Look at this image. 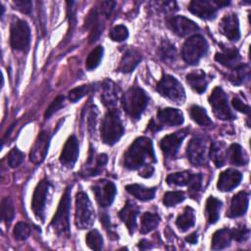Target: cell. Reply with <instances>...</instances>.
Returning a JSON list of instances; mask_svg holds the SVG:
<instances>
[{"label":"cell","instance_id":"obj_1","mask_svg":"<svg viewBox=\"0 0 251 251\" xmlns=\"http://www.w3.org/2000/svg\"><path fill=\"white\" fill-rule=\"evenodd\" d=\"M156 162L153 144L150 138H136L124 155V166L128 170H138Z\"/></svg>","mask_w":251,"mask_h":251},{"label":"cell","instance_id":"obj_2","mask_svg":"<svg viewBox=\"0 0 251 251\" xmlns=\"http://www.w3.org/2000/svg\"><path fill=\"white\" fill-rule=\"evenodd\" d=\"M124 132L125 128L119 111L116 109L109 110L101 126V138L103 142L108 145H114L120 140Z\"/></svg>","mask_w":251,"mask_h":251},{"label":"cell","instance_id":"obj_3","mask_svg":"<svg viewBox=\"0 0 251 251\" xmlns=\"http://www.w3.org/2000/svg\"><path fill=\"white\" fill-rule=\"evenodd\" d=\"M70 208H71V188L67 187L50 224L54 231L60 236L69 237L71 235Z\"/></svg>","mask_w":251,"mask_h":251},{"label":"cell","instance_id":"obj_4","mask_svg":"<svg viewBox=\"0 0 251 251\" xmlns=\"http://www.w3.org/2000/svg\"><path fill=\"white\" fill-rule=\"evenodd\" d=\"M148 101V96L144 90L137 86L130 87L122 98L124 109L132 120H138L140 118Z\"/></svg>","mask_w":251,"mask_h":251},{"label":"cell","instance_id":"obj_5","mask_svg":"<svg viewBox=\"0 0 251 251\" xmlns=\"http://www.w3.org/2000/svg\"><path fill=\"white\" fill-rule=\"evenodd\" d=\"M95 219L94 208L86 193L80 191L75 197V223L77 228H89Z\"/></svg>","mask_w":251,"mask_h":251},{"label":"cell","instance_id":"obj_6","mask_svg":"<svg viewBox=\"0 0 251 251\" xmlns=\"http://www.w3.org/2000/svg\"><path fill=\"white\" fill-rule=\"evenodd\" d=\"M208 43L201 35H192L185 40L181 56L185 63L188 65H196L199 60L207 53Z\"/></svg>","mask_w":251,"mask_h":251},{"label":"cell","instance_id":"obj_7","mask_svg":"<svg viewBox=\"0 0 251 251\" xmlns=\"http://www.w3.org/2000/svg\"><path fill=\"white\" fill-rule=\"evenodd\" d=\"M157 91L169 100L181 104L185 99V92L181 83L173 75H164L156 86Z\"/></svg>","mask_w":251,"mask_h":251},{"label":"cell","instance_id":"obj_8","mask_svg":"<svg viewBox=\"0 0 251 251\" xmlns=\"http://www.w3.org/2000/svg\"><path fill=\"white\" fill-rule=\"evenodd\" d=\"M10 43L14 50L27 51L30 43V30L28 25L23 20H16L11 25Z\"/></svg>","mask_w":251,"mask_h":251},{"label":"cell","instance_id":"obj_9","mask_svg":"<svg viewBox=\"0 0 251 251\" xmlns=\"http://www.w3.org/2000/svg\"><path fill=\"white\" fill-rule=\"evenodd\" d=\"M209 103L213 109L215 116L218 119L229 121L235 118L234 114L229 109L226 94L222 89V87L216 86L213 89L211 95L209 96Z\"/></svg>","mask_w":251,"mask_h":251},{"label":"cell","instance_id":"obj_10","mask_svg":"<svg viewBox=\"0 0 251 251\" xmlns=\"http://www.w3.org/2000/svg\"><path fill=\"white\" fill-rule=\"evenodd\" d=\"M187 159L193 166H202L207 160L206 141L201 137H193L187 144Z\"/></svg>","mask_w":251,"mask_h":251},{"label":"cell","instance_id":"obj_11","mask_svg":"<svg viewBox=\"0 0 251 251\" xmlns=\"http://www.w3.org/2000/svg\"><path fill=\"white\" fill-rule=\"evenodd\" d=\"M92 190L95 194L98 204L104 208L110 206L113 203L117 192L116 185L107 179H100L97 181L92 186Z\"/></svg>","mask_w":251,"mask_h":251},{"label":"cell","instance_id":"obj_12","mask_svg":"<svg viewBox=\"0 0 251 251\" xmlns=\"http://www.w3.org/2000/svg\"><path fill=\"white\" fill-rule=\"evenodd\" d=\"M50 187V182L47 179H42L33 192L32 201H31V209L34 215L43 221L44 219V209L46 206V199L48 195Z\"/></svg>","mask_w":251,"mask_h":251},{"label":"cell","instance_id":"obj_13","mask_svg":"<svg viewBox=\"0 0 251 251\" xmlns=\"http://www.w3.org/2000/svg\"><path fill=\"white\" fill-rule=\"evenodd\" d=\"M187 133H188L187 128H184V129L176 131L172 134L166 135L165 137L162 138L160 142V146L164 155L167 158H174L176 155V153L178 152L179 146L181 145V142L185 138Z\"/></svg>","mask_w":251,"mask_h":251},{"label":"cell","instance_id":"obj_14","mask_svg":"<svg viewBox=\"0 0 251 251\" xmlns=\"http://www.w3.org/2000/svg\"><path fill=\"white\" fill-rule=\"evenodd\" d=\"M168 25L178 36H186L199 30V26L193 21L182 16L170 18L168 20Z\"/></svg>","mask_w":251,"mask_h":251},{"label":"cell","instance_id":"obj_15","mask_svg":"<svg viewBox=\"0 0 251 251\" xmlns=\"http://www.w3.org/2000/svg\"><path fill=\"white\" fill-rule=\"evenodd\" d=\"M78 157V141L75 135H72L66 141L61 155L60 162L62 165L68 168L74 167Z\"/></svg>","mask_w":251,"mask_h":251},{"label":"cell","instance_id":"obj_16","mask_svg":"<svg viewBox=\"0 0 251 251\" xmlns=\"http://www.w3.org/2000/svg\"><path fill=\"white\" fill-rule=\"evenodd\" d=\"M188 10L195 16L204 20H213L217 16L218 8L207 0H193L188 5Z\"/></svg>","mask_w":251,"mask_h":251},{"label":"cell","instance_id":"obj_17","mask_svg":"<svg viewBox=\"0 0 251 251\" xmlns=\"http://www.w3.org/2000/svg\"><path fill=\"white\" fill-rule=\"evenodd\" d=\"M49 139L50 137L47 131H41L38 134L29 154V159L32 163L39 164L45 159L49 146Z\"/></svg>","mask_w":251,"mask_h":251},{"label":"cell","instance_id":"obj_18","mask_svg":"<svg viewBox=\"0 0 251 251\" xmlns=\"http://www.w3.org/2000/svg\"><path fill=\"white\" fill-rule=\"evenodd\" d=\"M241 178L242 175L240 172L234 169H227L220 174L217 187L223 192L230 191L240 183Z\"/></svg>","mask_w":251,"mask_h":251},{"label":"cell","instance_id":"obj_19","mask_svg":"<svg viewBox=\"0 0 251 251\" xmlns=\"http://www.w3.org/2000/svg\"><path fill=\"white\" fill-rule=\"evenodd\" d=\"M220 30L229 40H238L240 31L237 16L235 14H227L224 16L220 23Z\"/></svg>","mask_w":251,"mask_h":251},{"label":"cell","instance_id":"obj_20","mask_svg":"<svg viewBox=\"0 0 251 251\" xmlns=\"http://www.w3.org/2000/svg\"><path fill=\"white\" fill-rule=\"evenodd\" d=\"M120 99V88L111 79L106 78L101 84V100L108 108H114Z\"/></svg>","mask_w":251,"mask_h":251},{"label":"cell","instance_id":"obj_21","mask_svg":"<svg viewBox=\"0 0 251 251\" xmlns=\"http://www.w3.org/2000/svg\"><path fill=\"white\" fill-rule=\"evenodd\" d=\"M138 212H139V210H138L137 205L134 202L128 200L126 202L125 206L118 214L120 219L126 224L130 234H132L135 231L136 217L138 215Z\"/></svg>","mask_w":251,"mask_h":251},{"label":"cell","instance_id":"obj_22","mask_svg":"<svg viewBox=\"0 0 251 251\" xmlns=\"http://www.w3.org/2000/svg\"><path fill=\"white\" fill-rule=\"evenodd\" d=\"M249 195L245 191H240L236 193L230 202V207L226 216L229 218H236L244 215L248 208Z\"/></svg>","mask_w":251,"mask_h":251},{"label":"cell","instance_id":"obj_23","mask_svg":"<svg viewBox=\"0 0 251 251\" xmlns=\"http://www.w3.org/2000/svg\"><path fill=\"white\" fill-rule=\"evenodd\" d=\"M157 118L162 125L165 126H179L183 123V115L178 109L163 108L158 111Z\"/></svg>","mask_w":251,"mask_h":251},{"label":"cell","instance_id":"obj_24","mask_svg":"<svg viewBox=\"0 0 251 251\" xmlns=\"http://www.w3.org/2000/svg\"><path fill=\"white\" fill-rule=\"evenodd\" d=\"M101 13L98 8H93L85 19V26L90 29V43L96 41L102 31V23L100 20Z\"/></svg>","mask_w":251,"mask_h":251},{"label":"cell","instance_id":"obj_25","mask_svg":"<svg viewBox=\"0 0 251 251\" xmlns=\"http://www.w3.org/2000/svg\"><path fill=\"white\" fill-rule=\"evenodd\" d=\"M215 60L226 68L233 69L240 65V54L236 48H224L216 54Z\"/></svg>","mask_w":251,"mask_h":251},{"label":"cell","instance_id":"obj_26","mask_svg":"<svg viewBox=\"0 0 251 251\" xmlns=\"http://www.w3.org/2000/svg\"><path fill=\"white\" fill-rule=\"evenodd\" d=\"M142 60L141 53L136 49H128L123 56L119 71L122 73H131L136 66L140 63Z\"/></svg>","mask_w":251,"mask_h":251},{"label":"cell","instance_id":"obj_27","mask_svg":"<svg viewBox=\"0 0 251 251\" xmlns=\"http://www.w3.org/2000/svg\"><path fill=\"white\" fill-rule=\"evenodd\" d=\"M186 81L189 86L197 93H203L206 90L208 84L206 74L202 70H196L189 73L186 75Z\"/></svg>","mask_w":251,"mask_h":251},{"label":"cell","instance_id":"obj_28","mask_svg":"<svg viewBox=\"0 0 251 251\" xmlns=\"http://www.w3.org/2000/svg\"><path fill=\"white\" fill-rule=\"evenodd\" d=\"M232 239L231 229L228 228H222L217 230L212 237V244L211 248L213 250H221L230 245Z\"/></svg>","mask_w":251,"mask_h":251},{"label":"cell","instance_id":"obj_29","mask_svg":"<svg viewBox=\"0 0 251 251\" xmlns=\"http://www.w3.org/2000/svg\"><path fill=\"white\" fill-rule=\"evenodd\" d=\"M126 190L141 201H148L153 199L156 193L155 187H145L143 185L136 184V183L126 185Z\"/></svg>","mask_w":251,"mask_h":251},{"label":"cell","instance_id":"obj_30","mask_svg":"<svg viewBox=\"0 0 251 251\" xmlns=\"http://www.w3.org/2000/svg\"><path fill=\"white\" fill-rule=\"evenodd\" d=\"M210 158L217 168L223 167L226 159V151L225 143L222 141H214L210 147Z\"/></svg>","mask_w":251,"mask_h":251},{"label":"cell","instance_id":"obj_31","mask_svg":"<svg viewBox=\"0 0 251 251\" xmlns=\"http://www.w3.org/2000/svg\"><path fill=\"white\" fill-rule=\"evenodd\" d=\"M222 202L218 198L214 196L208 197L205 206V214L209 224H215L219 220Z\"/></svg>","mask_w":251,"mask_h":251},{"label":"cell","instance_id":"obj_32","mask_svg":"<svg viewBox=\"0 0 251 251\" xmlns=\"http://www.w3.org/2000/svg\"><path fill=\"white\" fill-rule=\"evenodd\" d=\"M226 157L228 158L229 162L235 166H243L248 162L247 156L242 147L236 143H233L228 147L226 150Z\"/></svg>","mask_w":251,"mask_h":251},{"label":"cell","instance_id":"obj_33","mask_svg":"<svg viewBox=\"0 0 251 251\" xmlns=\"http://www.w3.org/2000/svg\"><path fill=\"white\" fill-rule=\"evenodd\" d=\"M195 224V214L191 207H185L182 214H180L176 221V225L180 231H186Z\"/></svg>","mask_w":251,"mask_h":251},{"label":"cell","instance_id":"obj_34","mask_svg":"<svg viewBox=\"0 0 251 251\" xmlns=\"http://www.w3.org/2000/svg\"><path fill=\"white\" fill-rule=\"evenodd\" d=\"M107 161H108V158H107L106 154H99V155H97L95 157V162H94V158H92V156H90L87 164H91V165H87L89 167L85 171L86 176H95L99 175L102 172L103 168L105 167Z\"/></svg>","mask_w":251,"mask_h":251},{"label":"cell","instance_id":"obj_35","mask_svg":"<svg viewBox=\"0 0 251 251\" xmlns=\"http://www.w3.org/2000/svg\"><path fill=\"white\" fill-rule=\"evenodd\" d=\"M189 115H190V118L199 126H209L213 125V122L207 115V112L205 111V109H203L200 106L192 105L189 108Z\"/></svg>","mask_w":251,"mask_h":251},{"label":"cell","instance_id":"obj_36","mask_svg":"<svg viewBox=\"0 0 251 251\" xmlns=\"http://www.w3.org/2000/svg\"><path fill=\"white\" fill-rule=\"evenodd\" d=\"M160 223V217L155 213L146 212L141 217V226H140V232L141 233H148L155 229Z\"/></svg>","mask_w":251,"mask_h":251},{"label":"cell","instance_id":"obj_37","mask_svg":"<svg viewBox=\"0 0 251 251\" xmlns=\"http://www.w3.org/2000/svg\"><path fill=\"white\" fill-rule=\"evenodd\" d=\"M249 76V69L247 65L240 64L237 67L231 69L228 75V79L231 83L238 85L244 82V80Z\"/></svg>","mask_w":251,"mask_h":251},{"label":"cell","instance_id":"obj_38","mask_svg":"<svg viewBox=\"0 0 251 251\" xmlns=\"http://www.w3.org/2000/svg\"><path fill=\"white\" fill-rule=\"evenodd\" d=\"M192 175L193 174H191L188 171L171 174L167 176V183L170 185H179V186L187 185Z\"/></svg>","mask_w":251,"mask_h":251},{"label":"cell","instance_id":"obj_39","mask_svg":"<svg viewBox=\"0 0 251 251\" xmlns=\"http://www.w3.org/2000/svg\"><path fill=\"white\" fill-rule=\"evenodd\" d=\"M103 52L104 49L102 46H97L95 47L87 56L86 58V62H85V66L87 70H94L95 68L98 67V65L100 64V61L103 57Z\"/></svg>","mask_w":251,"mask_h":251},{"label":"cell","instance_id":"obj_40","mask_svg":"<svg viewBox=\"0 0 251 251\" xmlns=\"http://www.w3.org/2000/svg\"><path fill=\"white\" fill-rule=\"evenodd\" d=\"M160 56L166 62H174L176 57V50L175 46L168 40H163L160 49Z\"/></svg>","mask_w":251,"mask_h":251},{"label":"cell","instance_id":"obj_41","mask_svg":"<svg viewBox=\"0 0 251 251\" xmlns=\"http://www.w3.org/2000/svg\"><path fill=\"white\" fill-rule=\"evenodd\" d=\"M86 244L93 250H101L103 247V238L97 229L90 230L85 237Z\"/></svg>","mask_w":251,"mask_h":251},{"label":"cell","instance_id":"obj_42","mask_svg":"<svg viewBox=\"0 0 251 251\" xmlns=\"http://www.w3.org/2000/svg\"><path fill=\"white\" fill-rule=\"evenodd\" d=\"M14 216H15V209H14L13 202L9 197H7L2 200L1 218L4 222L9 224L14 219Z\"/></svg>","mask_w":251,"mask_h":251},{"label":"cell","instance_id":"obj_43","mask_svg":"<svg viewBox=\"0 0 251 251\" xmlns=\"http://www.w3.org/2000/svg\"><path fill=\"white\" fill-rule=\"evenodd\" d=\"M188 185V194L191 198H196L200 191H201V186H202V175L196 174L192 175L189 182L187 183Z\"/></svg>","mask_w":251,"mask_h":251},{"label":"cell","instance_id":"obj_44","mask_svg":"<svg viewBox=\"0 0 251 251\" xmlns=\"http://www.w3.org/2000/svg\"><path fill=\"white\" fill-rule=\"evenodd\" d=\"M185 199V195L182 191H169L166 192L163 198V203L167 207H172L177 203L182 202Z\"/></svg>","mask_w":251,"mask_h":251},{"label":"cell","instance_id":"obj_45","mask_svg":"<svg viewBox=\"0 0 251 251\" xmlns=\"http://www.w3.org/2000/svg\"><path fill=\"white\" fill-rule=\"evenodd\" d=\"M13 234L17 240H25L30 234V227L27 224L20 222L15 226L13 229Z\"/></svg>","mask_w":251,"mask_h":251},{"label":"cell","instance_id":"obj_46","mask_svg":"<svg viewBox=\"0 0 251 251\" xmlns=\"http://www.w3.org/2000/svg\"><path fill=\"white\" fill-rule=\"evenodd\" d=\"M91 91V86L90 85H80L75 88H73L72 90L69 91V99L71 102H76L79 99H81L83 96L88 94Z\"/></svg>","mask_w":251,"mask_h":251},{"label":"cell","instance_id":"obj_47","mask_svg":"<svg viewBox=\"0 0 251 251\" xmlns=\"http://www.w3.org/2000/svg\"><path fill=\"white\" fill-rule=\"evenodd\" d=\"M109 36L112 40L114 41H124L127 38L128 36V30L127 28L123 25H116L114 26L110 32H109Z\"/></svg>","mask_w":251,"mask_h":251},{"label":"cell","instance_id":"obj_48","mask_svg":"<svg viewBox=\"0 0 251 251\" xmlns=\"http://www.w3.org/2000/svg\"><path fill=\"white\" fill-rule=\"evenodd\" d=\"M24 158H25V154L21 150H19L17 147H15L8 154V158H7L8 165L11 168H17L23 163Z\"/></svg>","mask_w":251,"mask_h":251},{"label":"cell","instance_id":"obj_49","mask_svg":"<svg viewBox=\"0 0 251 251\" xmlns=\"http://www.w3.org/2000/svg\"><path fill=\"white\" fill-rule=\"evenodd\" d=\"M64 102H65V97L63 95H59L57 96L52 103L48 106V108L46 109L45 113H44V118L47 120L49 119L53 114H55L56 112H58L63 106H64Z\"/></svg>","mask_w":251,"mask_h":251},{"label":"cell","instance_id":"obj_50","mask_svg":"<svg viewBox=\"0 0 251 251\" xmlns=\"http://www.w3.org/2000/svg\"><path fill=\"white\" fill-rule=\"evenodd\" d=\"M231 235L232 238L237 242H243L249 237V229L245 226H240L234 229H231Z\"/></svg>","mask_w":251,"mask_h":251},{"label":"cell","instance_id":"obj_51","mask_svg":"<svg viewBox=\"0 0 251 251\" xmlns=\"http://www.w3.org/2000/svg\"><path fill=\"white\" fill-rule=\"evenodd\" d=\"M15 9L21 11L25 14H29L32 9V3L28 0H16L13 2Z\"/></svg>","mask_w":251,"mask_h":251},{"label":"cell","instance_id":"obj_52","mask_svg":"<svg viewBox=\"0 0 251 251\" xmlns=\"http://www.w3.org/2000/svg\"><path fill=\"white\" fill-rule=\"evenodd\" d=\"M231 104H232V106L234 107L235 110H237V111H239V112H241V113L249 114V112H250V107H249L247 104H245L244 102H242V101H241L239 98H237V97H234V98L232 99Z\"/></svg>","mask_w":251,"mask_h":251},{"label":"cell","instance_id":"obj_53","mask_svg":"<svg viewBox=\"0 0 251 251\" xmlns=\"http://www.w3.org/2000/svg\"><path fill=\"white\" fill-rule=\"evenodd\" d=\"M154 173V167L152 165H147L142 168V170L139 173V176L143 177H150Z\"/></svg>","mask_w":251,"mask_h":251},{"label":"cell","instance_id":"obj_54","mask_svg":"<svg viewBox=\"0 0 251 251\" xmlns=\"http://www.w3.org/2000/svg\"><path fill=\"white\" fill-rule=\"evenodd\" d=\"M197 239H198V236H197V232H193L191 234H189L188 236L185 237V240L190 243V244H196L197 243Z\"/></svg>","mask_w":251,"mask_h":251},{"label":"cell","instance_id":"obj_55","mask_svg":"<svg viewBox=\"0 0 251 251\" xmlns=\"http://www.w3.org/2000/svg\"><path fill=\"white\" fill-rule=\"evenodd\" d=\"M138 247H139L141 250H146V249L152 248V245H151V243H150L148 240H146V239H142V240L139 242Z\"/></svg>","mask_w":251,"mask_h":251},{"label":"cell","instance_id":"obj_56","mask_svg":"<svg viewBox=\"0 0 251 251\" xmlns=\"http://www.w3.org/2000/svg\"><path fill=\"white\" fill-rule=\"evenodd\" d=\"M214 3H215L216 5H218V6L222 7V6H227V5L229 4V1H226V2H223V1H217V0H215V1H214Z\"/></svg>","mask_w":251,"mask_h":251}]
</instances>
